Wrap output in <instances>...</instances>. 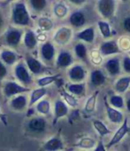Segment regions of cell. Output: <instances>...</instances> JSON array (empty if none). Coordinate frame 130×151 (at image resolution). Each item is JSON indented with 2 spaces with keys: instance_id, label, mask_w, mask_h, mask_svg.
Returning a JSON list of instances; mask_svg holds the SVG:
<instances>
[{
  "instance_id": "obj_18",
  "label": "cell",
  "mask_w": 130,
  "mask_h": 151,
  "mask_svg": "<svg viewBox=\"0 0 130 151\" xmlns=\"http://www.w3.org/2000/svg\"><path fill=\"white\" fill-rule=\"evenodd\" d=\"M90 81L91 84L97 87V86H101L102 85H103L106 81V77L104 73L100 70V69H95L94 71H92L91 76H90Z\"/></svg>"
},
{
  "instance_id": "obj_10",
  "label": "cell",
  "mask_w": 130,
  "mask_h": 151,
  "mask_svg": "<svg viewBox=\"0 0 130 151\" xmlns=\"http://www.w3.org/2000/svg\"><path fill=\"white\" fill-rule=\"evenodd\" d=\"M53 112H54L53 123L55 124V122H57L61 117L66 116L68 115V113H69V107L67 106V104L65 103L63 101L58 99L54 102Z\"/></svg>"
},
{
  "instance_id": "obj_30",
  "label": "cell",
  "mask_w": 130,
  "mask_h": 151,
  "mask_svg": "<svg viewBox=\"0 0 130 151\" xmlns=\"http://www.w3.org/2000/svg\"><path fill=\"white\" fill-rule=\"evenodd\" d=\"M96 142L93 138L90 137H83L77 143V146L83 149H91L96 147Z\"/></svg>"
},
{
  "instance_id": "obj_33",
  "label": "cell",
  "mask_w": 130,
  "mask_h": 151,
  "mask_svg": "<svg viewBox=\"0 0 130 151\" xmlns=\"http://www.w3.org/2000/svg\"><path fill=\"white\" fill-rule=\"evenodd\" d=\"M36 109L38 113L42 115H47L50 112L51 109V105L50 102L47 100H42L38 102L36 105Z\"/></svg>"
},
{
  "instance_id": "obj_47",
  "label": "cell",
  "mask_w": 130,
  "mask_h": 151,
  "mask_svg": "<svg viewBox=\"0 0 130 151\" xmlns=\"http://www.w3.org/2000/svg\"><path fill=\"white\" fill-rule=\"evenodd\" d=\"M2 24H3V19H2L1 15H0V27L2 26Z\"/></svg>"
},
{
  "instance_id": "obj_32",
  "label": "cell",
  "mask_w": 130,
  "mask_h": 151,
  "mask_svg": "<svg viewBox=\"0 0 130 151\" xmlns=\"http://www.w3.org/2000/svg\"><path fill=\"white\" fill-rule=\"evenodd\" d=\"M97 24H98L100 32H101L102 36L104 38H110V37H111L112 32H111V29H110V24L107 22L99 21Z\"/></svg>"
},
{
  "instance_id": "obj_19",
  "label": "cell",
  "mask_w": 130,
  "mask_h": 151,
  "mask_svg": "<svg viewBox=\"0 0 130 151\" xmlns=\"http://www.w3.org/2000/svg\"><path fill=\"white\" fill-rule=\"evenodd\" d=\"M70 22L75 28H81L86 23V16L81 11H76L71 15Z\"/></svg>"
},
{
  "instance_id": "obj_44",
  "label": "cell",
  "mask_w": 130,
  "mask_h": 151,
  "mask_svg": "<svg viewBox=\"0 0 130 151\" xmlns=\"http://www.w3.org/2000/svg\"><path fill=\"white\" fill-rule=\"evenodd\" d=\"M71 2L72 3H74L75 5H82L86 1H85V0H71Z\"/></svg>"
},
{
  "instance_id": "obj_26",
  "label": "cell",
  "mask_w": 130,
  "mask_h": 151,
  "mask_svg": "<svg viewBox=\"0 0 130 151\" xmlns=\"http://www.w3.org/2000/svg\"><path fill=\"white\" fill-rule=\"evenodd\" d=\"M0 58L1 60L7 65H13L14 63L16 62L18 56L17 54L11 51V50H4L1 52V55H0Z\"/></svg>"
},
{
  "instance_id": "obj_42",
  "label": "cell",
  "mask_w": 130,
  "mask_h": 151,
  "mask_svg": "<svg viewBox=\"0 0 130 151\" xmlns=\"http://www.w3.org/2000/svg\"><path fill=\"white\" fill-rule=\"evenodd\" d=\"M123 28H124V29L126 32L130 33V17H126L124 20V22H123Z\"/></svg>"
},
{
  "instance_id": "obj_29",
  "label": "cell",
  "mask_w": 130,
  "mask_h": 151,
  "mask_svg": "<svg viewBox=\"0 0 130 151\" xmlns=\"http://www.w3.org/2000/svg\"><path fill=\"white\" fill-rule=\"evenodd\" d=\"M60 93L62 96V98L64 99V102L67 103L69 106L73 107V108L79 106V101L72 94H71L69 92L65 91L64 89H61L60 90Z\"/></svg>"
},
{
  "instance_id": "obj_9",
  "label": "cell",
  "mask_w": 130,
  "mask_h": 151,
  "mask_svg": "<svg viewBox=\"0 0 130 151\" xmlns=\"http://www.w3.org/2000/svg\"><path fill=\"white\" fill-rule=\"evenodd\" d=\"M46 121L43 117H33L28 122V129L34 133H41L46 131Z\"/></svg>"
},
{
  "instance_id": "obj_43",
  "label": "cell",
  "mask_w": 130,
  "mask_h": 151,
  "mask_svg": "<svg viewBox=\"0 0 130 151\" xmlns=\"http://www.w3.org/2000/svg\"><path fill=\"white\" fill-rule=\"evenodd\" d=\"M94 151H107V149H106V147L104 146V144L103 143V141L100 140V141L97 143L96 147H95Z\"/></svg>"
},
{
  "instance_id": "obj_35",
  "label": "cell",
  "mask_w": 130,
  "mask_h": 151,
  "mask_svg": "<svg viewBox=\"0 0 130 151\" xmlns=\"http://www.w3.org/2000/svg\"><path fill=\"white\" fill-rule=\"evenodd\" d=\"M74 52H75L78 58H79L83 60H87V49L84 44H82V43L77 44L75 45Z\"/></svg>"
},
{
  "instance_id": "obj_45",
  "label": "cell",
  "mask_w": 130,
  "mask_h": 151,
  "mask_svg": "<svg viewBox=\"0 0 130 151\" xmlns=\"http://www.w3.org/2000/svg\"><path fill=\"white\" fill-rule=\"evenodd\" d=\"M126 109H127V111L130 113V98L126 101Z\"/></svg>"
},
{
  "instance_id": "obj_40",
  "label": "cell",
  "mask_w": 130,
  "mask_h": 151,
  "mask_svg": "<svg viewBox=\"0 0 130 151\" xmlns=\"http://www.w3.org/2000/svg\"><path fill=\"white\" fill-rule=\"evenodd\" d=\"M123 68L126 73L130 74V57H128V56L124 57V59H123Z\"/></svg>"
},
{
  "instance_id": "obj_20",
  "label": "cell",
  "mask_w": 130,
  "mask_h": 151,
  "mask_svg": "<svg viewBox=\"0 0 130 151\" xmlns=\"http://www.w3.org/2000/svg\"><path fill=\"white\" fill-rule=\"evenodd\" d=\"M10 106L15 111H23L27 107V98L24 95H19L14 97L10 103Z\"/></svg>"
},
{
  "instance_id": "obj_39",
  "label": "cell",
  "mask_w": 130,
  "mask_h": 151,
  "mask_svg": "<svg viewBox=\"0 0 130 151\" xmlns=\"http://www.w3.org/2000/svg\"><path fill=\"white\" fill-rule=\"evenodd\" d=\"M118 46L124 50H129L130 51V39L127 37H121Z\"/></svg>"
},
{
  "instance_id": "obj_11",
  "label": "cell",
  "mask_w": 130,
  "mask_h": 151,
  "mask_svg": "<svg viewBox=\"0 0 130 151\" xmlns=\"http://www.w3.org/2000/svg\"><path fill=\"white\" fill-rule=\"evenodd\" d=\"M22 37V33L21 30L16 29H11L6 34V44L12 47H15L19 45Z\"/></svg>"
},
{
  "instance_id": "obj_23",
  "label": "cell",
  "mask_w": 130,
  "mask_h": 151,
  "mask_svg": "<svg viewBox=\"0 0 130 151\" xmlns=\"http://www.w3.org/2000/svg\"><path fill=\"white\" fill-rule=\"evenodd\" d=\"M95 29L93 27L87 28L80 31L79 34H77V37L82 41H85L87 43H93L95 40Z\"/></svg>"
},
{
  "instance_id": "obj_8",
  "label": "cell",
  "mask_w": 130,
  "mask_h": 151,
  "mask_svg": "<svg viewBox=\"0 0 130 151\" xmlns=\"http://www.w3.org/2000/svg\"><path fill=\"white\" fill-rule=\"evenodd\" d=\"M104 105H105V109L107 112V116L111 123L120 124L124 122L123 114L120 111H118L117 109H114L113 107H111L110 103H108L106 99H104Z\"/></svg>"
},
{
  "instance_id": "obj_25",
  "label": "cell",
  "mask_w": 130,
  "mask_h": 151,
  "mask_svg": "<svg viewBox=\"0 0 130 151\" xmlns=\"http://www.w3.org/2000/svg\"><path fill=\"white\" fill-rule=\"evenodd\" d=\"M24 45L28 49H34L38 43V38L34 31L32 30H27L24 35Z\"/></svg>"
},
{
  "instance_id": "obj_15",
  "label": "cell",
  "mask_w": 130,
  "mask_h": 151,
  "mask_svg": "<svg viewBox=\"0 0 130 151\" xmlns=\"http://www.w3.org/2000/svg\"><path fill=\"white\" fill-rule=\"evenodd\" d=\"M73 62L72 55L67 52V51H62L59 53L57 59H56V66L58 68H67L71 66Z\"/></svg>"
},
{
  "instance_id": "obj_6",
  "label": "cell",
  "mask_w": 130,
  "mask_h": 151,
  "mask_svg": "<svg viewBox=\"0 0 130 151\" xmlns=\"http://www.w3.org/2000/svg\"><path fill=\"white\" fill-rule=\"evenodd\" d=\"M14 74H15V77L17 78V79L23 85L31 84V81H32L31 76L23 63H19L15 67Z\"/></svg>"
},
{
  "instance_id": "obj_48",
  "label": "cell",
  "mask_w": 130,
  "mask_h": 151,
  "mask_svg": "<svg viewBox=\"0 0 130 151\" xmlns=\"http://www.w3.org/2000/svg\"><path fill=\"white\" fill-rule=\"evenodd\" d=\"M66 151H72V150H70V149H68V150H66Z\"/></svg>"
},
{
  "instance_id": "obj_38",
  "label": "cell",
  "mask_w": 130,
  "mask_h": 151,
  "mask_svg": "<svg viewBox=\"0 0 130 151\" xmlns=\"http://www.w3.org/2000/svg\"><path fill=\"white\" fill-rule=\"evenodd\" d=\"M32 8L36 11H42L46 6V0H31L30 1Z\"/></svg>"
},
{
  "instance_id": "obj_36",
  "label": "cell",
  "mask_w": 130,
  "mask_h": 151,
  "mask_svg": "<svg viewBox=\"0 0 130 151\" xmlns=\"http://www.w3.org/2000/svg\"><path fill=\"white\" fill-rule=\"evenodd\" d=\"M38 25L42 30L46 31V30H50L53 28V23L51 19L46 17H41L38 20Z\"/></svg>"
},
{
  "instance_id": "obj_1",
  "label": "cell",
  "mask_w": 130,
  "mask_h": 151,
  "mask_svg": "<svg viewBox=\"0 0 130 151\" xmlns=\"http://www.w3.org/2000/svg\"><path fill=\"white\" fill-rule=\"evenodd\" d=\"M12 20L15 25L27 26L30 24V17L26 5L23 2L16 3L14 6L12 12Z\"/></svg>"
},
{
  "instance_id": "obj_3",
  "label": "cell",
  "mask_w": 130,
  "mask_h": 151,
  "mask_svg": "<svg viewBox=\"0 0 130 151\" xmlns=\"http://www.w3.org/2000/svg\"><path fill=\"white\" fill-rule=\"evenodd\" d=\"M30 89H29L26 86H23L22 85H19L16 82L14 81H8L5 84L4 88H3V92L6 98H10L14 95L16 94H22L24 93H28L30 92Z\"/></svg>"
},
{
  "instance_id": "obj_17",
  "label": "cell",
  "mask_w": 130,
  "mask_h": 151,
  "mask_svg": "<svg viewBox=\"0 0 130 151\" xmlns=\"http://www.w3.org/2000/svg\"><path fill=\"white\" fill-rule=\"evenodd\" d=\"M106 70L110 76H117L120 73V61L118 58H111L104 65Z\"/></svg>"
},
{
  "instance_id": "obj_46",
  "label": "cell",
  "mask_w": 130,
  "mask_h": 151,
  "mask_svg": "<svg viewBox=\"0 0 130 151\" xmlns=\"http://www.w3.org/2000/svg\"><path fill=\"white\" fill-rule=\"evenodd\" d=\"M5 117H6V116L1 113V111H0V119H1L2 121H4V122H6V121H5Z\"/></svg>"
},
{
  "instance_id": "obj_7",
  "label": "cell",
  "mask_w": 130,
  "mask_h": 151,
  "mask_svg": "<svg viewBox=\"0 0 130 151\" xmlns=\"http://www.w3.org/2000/svg\"><path fill=\"white\" fill-rule=\"evenodd\" d=\"M121 52L118 44L114 40H110L103 43L100 46V53L103 56H109Z\"/></svg>"
},
{
  "instance_id": "obj_24",
  "label": "cell",
  "mask_w": 130,
  "mask_h": 151,
  "mask_svg": "<svg viewBox=\"0 0 130 151\" xmlns=\"http://www.w3.org/2000/svg\"><path fill=\"white\" fill-rule=\"evenodd\" d=\"M47 93V90L46 88L44 87H39L38 89H35L34 91H32L31 94H30V102H29V107L33 106L35 103H37L38 101H40V100L46 96V94Z\"/></svg>"
},
{
  "instance_id": "obj_41",
  "label": "cell",
  "mask_w": 130,
  "mask_h": 151,
  "mask_svg": "<svg viewBox=\"0 0 130 151\" xmlns=\"http://www.w3.org/2000/svg\"><path fill=\"white\" fill-rule=\"evenodd\" d=\"M6 75H7V69L5 64L0 60V80H2Z\"/></svg>"
},
{
  "instance_id": "obj_5",
  "label": "cell",
  "mask_w": 130,
  "mask_h": 151,
  "mask_svg": "<svg viewBox=\"0 0 130 151\" xmlns=\"http://www.w3.org/2000/svg\"><path fill=\"white\" fill-rule=\"evenodd\" d=\"M64 148V144L61 139L54 136L46 140L40 147L39 151H61Z\"/></svg>"
},
{
  "instance_id": "obj_14",
  "label": "cell",
  "mask_w": 130,
  "mask_h": 151,
  "mask_svg": "<svg viewBox=\"0 0 130 151\" xmlns=\"http://www.w3.org/2000/svg\"><path fill=\"white\" fill-rule=\"evenodd\" d=\"M26 63L29 68V70L33 73L34 75H38L41 74L44 71V66L43 64L37 60L36 58L32 56H26Z\"/></svg>"
},
{
  "instance_id": "obj_34",
  "label": "cell",
  "mask_w": 130,
  "mask_h": 151,
  "mask_svg": "<svg viewBox=\"0 0 130 151\" xmlns=\"http://www.w3.org/2000/svg\"><path fill=\"white\" fill-rule=\"evenodd\" d=\"M67 13H68V8L63 3H58L53 7V14L59 19L65 17L67 14Z\"/></svg>"
},
{
  "instance_id": "obj_28",
  "label": "cell",
  "mask_w": 130,
  "mask_h": 151,
  "mask_svg": "<svg viewBox=\"0 0 130 151\" xmlns=\"http://www.w3.org/2000/svg\"><path fill=\"white\" fill-rule=\"evenodd\" d=\"M99 94V91H96L94 93L93 95H91L87 102H86V105H85V108H84V110L87 112V113H93L95 110V107H96V100H97V95Z\"/></svg>"
},
{
  "instance_id": "obj_37",
  "label": "cell",
  "mask_w": 130,
  "mask_h": 151,
  "mask_svg": "<svg viewBox=\"0 0 130 151\" xmlns=\"http://www.w3.org/2000/svg\"><path fill=\"white\" fill-rule=\"evenodd\" d=\"M110 105L114 109H122L124 107V99L120 95H112L110 98Z\"/></svg>"
},
{
  "instance_id": "obj_4",
  "label": "cell",
  "mask_w": 130,
  "mask_h": 151,
  "mask_svg": "<svg viewBox=\"0 0 130 151\" xmlns=\"http://www.w3.org/2000/svg\"><path fill=\"white\" fill-rule=\"evenodd\" d=\"M116 4L112 0H100L97 4L99 13L105 19H110L115 14Z\"/></svg>"
},
{
  "instance_id": "obj_49",
  "label": "cell",
  "mask_w": 130,
  "mask_h": 151,
  "mask_svg": "<svg viewBox=\"0 0 130 151\" xmlns=\"http://www.w3.org/2000/svg\"><path fill=\"white\" fill-rule=\"evenodd\" d=\"M128 53H129V55H130V51H129V52H128Z\"/></svg>"
},
{
  "instance_id": "obj_31",
  "label": "cell",
  "mask_w": 130,
  "mask_h": 151,
  "mask_svg": "<svg viewBox=\"0 0 130 151\" xmlns=\"http://www.w3.org/2000/svg\"><path fill=\"white\" fill-rule=\"evenodd\" d=\"M93 126L101 137L106 136L110 133V131L108 129V127L102 121L98 119H95L93 121Z\"/></svg>"
},
{
  "instance_id": "obj_27",
  "label": "cell",
  "mask_w": 130,
  "mask_h": 151,
  "mask_svg": "<svg viewBox=\"0 0 130 151\" xmlns=\"http://www.w3.org/2000/svg\"><path fill=\"white\" fill-rule=\"evenodd\" d=\"M61 78V74H56L53 76H47V77H44L41 78H38L37 81V84L39 87H44L46 88V86L53 84L54 82L58 81V79Z\"/></svg>"
},
{
  "instance_id": "obj_22",
  "label": "cell",
  "mask_w": 130,
  "mask_h": 151,
  "mask_svg": "<svg viewBox=\"0 0 130 151\" xmlns=\"http://www.w3.org/2000/svg\"><path fill=\"white\" fill-rule=\"evenodd\" d=\"M68 92L76 96H82L86 93V84L85 83H72L67 86Z\"/></svg>"
},
{
  "instance_id": "obj_2",
  "label": "cell",
  "mask_w": 130,
  "mask_h": 151,
  "mask_svg": "<svg viewBox=\"0 0 130 151\" xmlns=\"http://www.w3.org/2000/svg\"><path fill=\"white\" fill-rule=\"evenodd\" d=\"M129 131H130V128L128 126V119L125 118L124 122L121 124L120 127L117 130V132L114 133V135L112 136V138L110 139L109 143L105 146L106 149H109V148L112 147L113 146L117 145L118 143H119L124 139V137L129 132Z\"/></svg>"
},
{
  "instance_id": "obj_16",
  "label": "cell",
  "mask_w": 130,
  "mask_h": 151,
  "mask_svg": "<svg viewBox=\"0 0 130 151\" xmlns=\"http://www.w3.org/2000/svg\"><path fill=\"white\" fill-rule=\"evenodd\" d=\"M40 53H41V57L43 58V60L46 61H51L53 59L54 54H55V49H54L53 45L50 42L45 43L41 46Z\"/></svg>"
},
{
  "instance_id": "obj_21",
  "label": "cell",
  "mask_w": 130,
  "mask_h": 151,
  "mask_svg": "<svg viewBox=\"0 0 130 151\" xmlns=\"http://www.w3.org/2000/svg\"><path fill=\"white\" fill-rule=\"evenodd\" d=\"M129 86H130V76H127V77H122L119 79H118L115 83L114 88L118 93H124L126 92Z\"/></svg>"
},
{
  "instance_id": "obj_12",
  "label": "cell",
  "mask_w": 130,
  "mask_h": 151,
  "mask_svg": "<svg viewBox=\"0 0 130 151\" xmlns=\"http://www.w3.org/2000/svg\"><path fill=\"white\" fill-rule=\"evenodd\" d=\"M71 37H72V29L67 27H64V28H61L56 32L53 39L58 45H65L70 41Z\"/></svg>"
},
{
  "instance_id": "obj_13",
  "label": "cell",
  "mask_w": 130,
  "mask_h": 151,
  "mask_svg": "<svg viewBox=\"0 0 130 151\" xmlns=\"http://www.w3.org/2000/svg\"><path fill=\"white\" fill-rule=\"evenodd\" d=\"M69 78L73 82H81L86 78V70L80 65H75L69 70Z\"/></svg>"
}]
</instances>
